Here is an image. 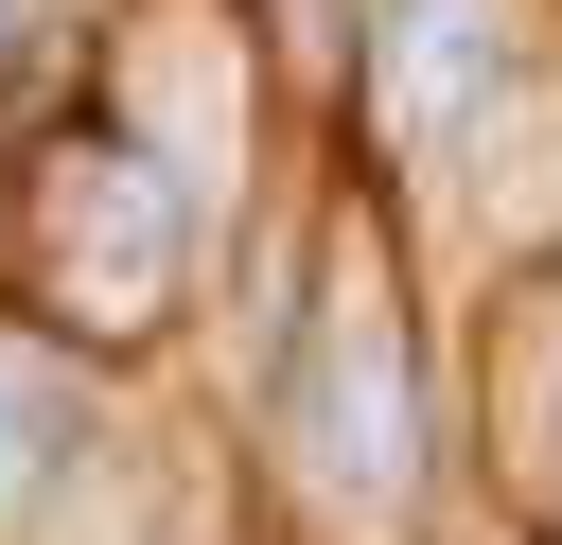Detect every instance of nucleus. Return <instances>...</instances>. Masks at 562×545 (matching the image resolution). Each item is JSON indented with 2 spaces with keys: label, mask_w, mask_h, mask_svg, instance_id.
Listing matches in <instances>:
<instances>
[{
  "label": "nucleus",
  "mask_w": 562,
  "mask_h": 545,
  "mask_svg": "<svg viewBox=\"0 0 562 545\" xmlns=\"http://www.w3.org/2000/svg\"><path fill=\"white\" fill-rule=\"evenodd\" d=\"M492 88H509V18L492 0H386L369 18V123L404 158H457L492 123Z\"/></svg>",
  "instance_id": "nucleus-3"
},
{
  "label": "nucleus",
  "mask_w": 562,
  "mask_h": 545,
  "mask_svg": "<svg viewBox=\"0 0 562 545\" xmlns=\"http://www.w3.org/2000/svg\"><path fill=\"white\" fill-rule=\"evenodd\" d=\"M281 475L334 510V527H404L422 492V369H404V316L334 264L299 352H281Z\"/></svg>",
  "instance_id": "nucleus-1"
},
{
  "label": "nucleus",
  "mask_w": 562,
  "mask_h": 545,
  "mask_svg": "<svg viewBox=\"0 0 562 545\" xmlns=\"http://www.w3.org/2000/svg\"><path fill=\"white\" fill-rule=\"evenodd\" d=\"M53 457H70V369L35 334H0V527L53 492Z\"/></svg>",
  "instance_id": "nucleus-4"
},
{
  "label": "nucleus",
  "mask_w": 562,
  "mask_h": 545,
  "mask_svg": "<svg viewBox=\"0 0 562 545\" xmlns=\"http://www.w3.org/2000/svg\"><path fill=\"white\" fill-rule=\"evenodd\" d=\"M176 246H193V193H176L158 141H70V158L35 176V281H53V316L140 334V316L176 299Z\"/></svg>",
  "instance_id": "nucleus-2"
}]
</instances>
